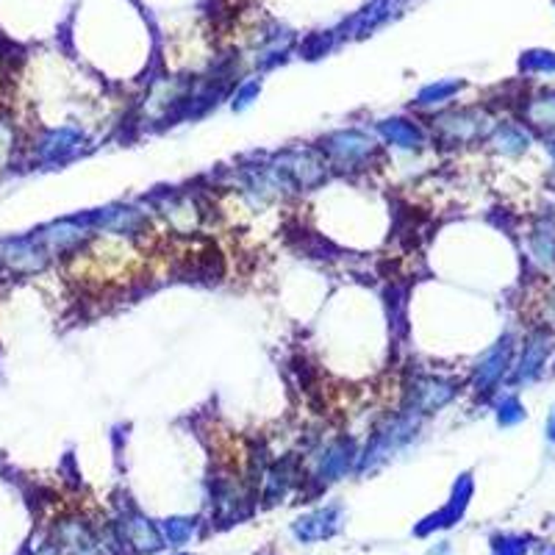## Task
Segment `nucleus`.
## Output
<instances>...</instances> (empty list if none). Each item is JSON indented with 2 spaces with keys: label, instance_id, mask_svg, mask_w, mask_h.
<instances>
[{
  "label": "nucleus",
  "instance_id": "f03ea898",
  "mask_svg": "<svg viewBox=\"0 0 555 555\" xmlns=\"http://www.w3.org/2000/svg\"><path fill=\"white\" fill-rule=\"evenodd\" d=\"M78 142H81V136L75 131H70V128L51 131L39 142V159L42 161H62V159H67L70 153L78 151Z\"/></svg>",
  "mask_w": 555,
  "mask_h": 555
},
{
  "label": "nucleus",
  "instance_id": "f257e3e1",
  "mask_svg": "<svg viewBox=\"0 0 555 555\" xmlns=\"http://www.w3.org/2000/svg\"><path fill=\"white\" fill-rule=\"evenodd\" d=\"M51 253L44 250L34 237L31 239H4L0 242V261L15 272H39L48 264Z\"/></svg>",
  "mask_w": 555,
  "mask_h": 555
},
{
  "label": "nucleus",
  "instance_id": "7ed1b4c3",
  "mask_svg": "<svg viewBox=\"0 0 555 555\" xmlns=\"http://www.w3.org/2000/svg\"><path fill=\"white\" fill-rule=\"evenodd\" d=\"M369 151H373V142H366V139L358 133H339L331 139V153L339 156L342 161H355V159L366 156Z\"/></svg>",
  "mask_w": 555,
  "mask_h": 555
},
{
  "label": "nucleus",
  "instance_id": "20e7f679",
  "mask_svg": "<svg viewBox=\"0 0 555 555\" xmlns=\"http://www.w3.org/2000/svg\"><path fill=\"white\" fill-rule=\"evenodd\" d=\"M384 133L392 139L394 145H403V148H414V145H420V131H416L411 122H403V120L386 122V125H384Z\"/></svg>",
  "mask_w": 555,
  "mask_h": 555
}]
</instances>
